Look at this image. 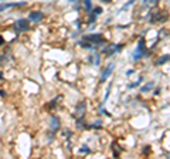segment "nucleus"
Returning <instances> with one entry per match:
<instances>
[{
	"label": "nucleus",
	"mask_w": 170,
	"mask_h": 159,
	"mask_svg": "<svg viewBox=\"0 0 170 159\" xmlns=\"http://www.w3.org/2000/svg\"><path fill=\"white\" fill-rule=\"evenodd\" d=\"M147 56V50H146V44H145V40L143 38H140L138 41V46H136V48H135L133 54H132V60L133 61H139L140 58H143V57Z\"/></svg>",
	"instance_id": "obj_1"
},
{
	"label": "nucleus",
	"mask_w": 170,
	"mask_h": 159,
	"mask_svg": "<svg viewBox=\"0 0 170 159\" xmlns=\"http://www.w3.org/2000/svg\"><path fill=\"white\" fill-rule=\"evenodd\" d=\"M28 28H30V23H28V20L26 19H18L16 23H14V30H16V33H23V31H27Z\"/></svg>",
	"instance_id": "obj_2"
},
{
	"label": "nucleus",
	"mask_w": 170,
	"mask_h": 159,
	"mask_svg": "<svg viewBox=\"0 0 170 159\" xmlns=\"http://www.w3.org/2000/svg\"><path fill=\"white\" fill-rule=\"evenodd\" d=\"M43 17H44V14L40 10H33V11L28 13V20L33 21V23H38L40 20H43Z\"/></svg>",
	"instance_id": "obj_3"
},
{
	"label": "nucleus",
	"mask_w": 170,
	"mask_h": 159,
	"mask_svg": "<svg viewBox=\"0 0 170 159\" xmlns=\"http://www.w3.org/2000/svg\"><path fill=\"white\" fill-rule=\"evenodd\" d=\"M114 70H115V64H114V63H111L109 66H108L105 70L102 71V74H101V83H105L106 80H108V77L112 74V71H114Z\"/></svg>",
	"instance_id": "obj_4"
},
{
	"label": "nucleus",
	"mask_w": 170,
	"mask_h": 159,
	"mask_svg": "<svg viewBox=\"0 0 170 159\" xmlns=\"http://www.w3.org/2000/svg\"><path fill=\"white\" fill-rule=\"evenodd\" d=\"M85 109H87V102H85V101H79V102L77 104V108H75L74 115H75V117H84Z\"/></svg>",
	"instance_id": "obj_5"
},
{
	"label": "nucleus",
	"mask_w": 170,
	"mask_h": 159,
	"mask_svg": "<svg viewBox=\"0 0 170 159\" xmlns=\"http://www.w3.org/2000/svg\"><path fill=\"white\" fill-rule=\"evenodd\" d=\"M18 6H26V2H20V3H2L0 5V11H5L6 9H11V7H18Z\"/></svg>",
	"instance_id": "obj_6"
},
{
	"label": "nucleus",
	"mask_w": 170,
	"mask_h": 159,
	"mask_svg": "<svg viewBox=\"0 0 170 159\" xmlns=\"http://www.w3.org/2000/svg\"><path fill=\"white\" fill-rule=\"evenodd\" d=\"M50 128H51V131L54 132L57 131L58 128H60V119L55 117V115H51V121H50Z\"/></svg>",
	"instance_id": "obj_7"
},
{
	"label": "nucleus",
	"mask_w": 170,
	"mask_h": 159,
	"mask_svg": "<svg viewBox=\"0 0 170 159\" xmlns=\"http://www.w3.org/2000/svg\"><path fill=\"white\" fill-rule=\"evenodd\" d=\"M88 61H91L94 66L98 67L99 64H101V57H99V53H95V54L89 56V57H88Z\"/></svg>",
	"instance_id": "obj_8"
},
{
	"label": "nucleus",
	"mask_w": 170,
	"mask_h": 159,
	"mask_svg": "<svg viewBox=\"0 0 170 159\" xmlns=\"http://www.w3.org/2000/svg\"><path fill=\"white\" fill-rule=\"evenodd\" d=\"M157 21H165V13H156L155 16H152V19H150V23H157Z\"/></svg>",
	"instance_id": "obj_9"
},
{
	"label": "nucleus",
	"mask_w": 170,
	"mask_h": 159,
	"mask_svg": "<svg viewBox=\"0 0 170 159\" xmlns=\"http://www.w3.org/2000/svg\"><path fill=\"white\" fill-rule=\"evenodd\" d=\"M170 61V54H166V56H162L159 60L156 61L157 66H162V64H166V63H169Z\"/></svg>",
	"instance_id": "obj_10"
},
{
	"label": "nucleus",
	"mask_w": 170,
	"mask_h": 159,
	"mask_svg": "<svg viewBox=\"0 0 170 159\" xmlns=\"http://www.w3.org/2000/svg\"><path fill=\"white\" fill-rule=\"evenodd\" d=\"M153 85H155V83H153V81H149L146 85L140 87V89H139V91H140V92H147V91H149L150 88H153Z\"/></svg>",
	"instance_id": "obj_11"
},
{
	"label": "nucleus",
	"mask_w": 170,
	"mask_h": 159,
	"mask_svg": "<svg viewBox=\"0 0 170 159\" xmlns=\"http://www.w3.org/2000/svg\"><path fill=\"white\" fill-rule=\"evenodd\" d=\"M84 7L87 10L88 13H91V9H92V0H84Z\"/></svg>",
	"instance_id": "obj_12"
},
{
	"label": "nucleus",
	"mask_w": 170,
	"mask_h": 159,
	"mask_svg": "<svg viewBox=\"0 0 170 159\" xmlns=\"http://www.w3.org/2000/svg\"><path fill=\"white\" fill-rule=\"evenodd\" d=\"M142 77H140V78L138 80V81H136V83H133V84H129L128 85V89H132V88H136V87H139V85H140V83H142Z\"/></svg>",
	"instance_id": "obj_13"
},
{
	"label": "nucleus",
	"mask_w": 170,
	"mask_h": 159,
	"mask_svg": "<svg viewBox=\"0 0 170 159\" xmlns=\"http://www.w3.org/2000/svg\"><path fill=\"white\" fill-rule=\"evenodd\" d=\"M133 3H135V0H129V2H126V3H125V5H123V7H122V9H120L119 11H123V10H126V9H128V7H129V6H132V5H133Z\"/></svg>",
	"instance_id": "obj_14"
},
{
	"label": "nucleus",
	"mask_w": 170,
	"mask_h": 159,
	"mask_svg": "<svg viewBox=\"0 0 170 159\" xmlns=\"http://www.w3.org/2000/svg\"><path fill=\"white\" fill-rule=\"evenodd\" d=\"M111 87H112V84H109L108 85V91H106V94H105V97H104V101H102V105L106 102V99H108V97H109V94H111Z\"/></svg>",
	"instance_id": "obj_15"
},
{
	"label": "nucleus",
	"mask_w": 170,
	"mask_h": 159,
	"mask_svg": "<svg viewBox=\"0 0 170 159\" xmlns=\"http://www.w3.org/2000/svg\"><path fill=\"white\" fill-rule=\"evenodd\" d=\"M95 20H97V14L95 13H91L89 14V23H95Z\"/></svg>",
	"instance_id": "obj_16"
},
{
	"label": "nucleus",
	"mask_w": 170,
	"mask_h": 159,
	"mask_svg": "<svg viewBox=\"0 0 170 159\" xmlns=\"http://www.w3.org/2000/svg\"><path fill=\"white\" fill-rule=\"evenodd\" d=\"M79 152H81V154H84V152H85V154H89V152H91V151H89V148H88L87 145H84L82 148H81V149H79Z\"/></svg>",
	"instance_id": "obj_17"
},
{
	"label": "nucleus",
	"mask_w": 170,
	"mask_h": 159,
	"mask_svg": "<svg viewBox=\"0 0 170 159\" xmlns=\"http://www.w3.org/2000/svg\"><path fill=\"white\" fill-rule=\"evenodd\" d=\"M101 124H102L101 121H97V122H94L92 125H88V126H89V128H101Z\"/></svg>",
	"instance_id": "obj_18"
},
{
	"label": "nucleus",
	"mask_w": 170,
	"mask_h": 159,
	"mask_svg": "<svg viewBox=\"0 0 170 159\" xmlns=\"http://www.w3.org/2000/svg\"><path fill=\"white\" fill-rule=\"evenodd\" d=\"M92 13H95V14H97V16H99V14L102 13V7H99V6H98V7H95Z\"/></svg>",
	"instance_id": "obj_19"
},
{
	"label": "nucleus",
	"mask_w": 170,
	"mask_h": 159,
	"mask_svg": "<svg viewBox=\"0 0 170 159\" xmlns=\"http://www.w3.org/2000/svg\"><path fill=\"white\" fill-rule=\"evenodd\" d=\"M153 2H157V0H142L143 5H147V3H153Z\"/></svg>",
	"instance_id": "obj_20"
},
{
	"label": "nucleus",
	"mask_w": 170,
	"mask_h": 159,
	"mask_svg": "<svg viewBox=\"0 0 170 159\" xmlns=\"http://www.w3.org/2000/svg\"><path fill=\"white\" fill-rule=\"evenodd\" d=\"M133 73H135V70H128V71H126V75L129 77V75H132Z\"/></svg>",
	"instance_id": "obj_21"
},
{
	"label": "nucleus",
	"mask_w": 170,
	"mask_h": 159,
	"mask_svg": "<svg viewBox=\"0 0 170 159\" xmlns=\"http://www.w3.org/2000/svg\"><path fill=\"white\" fill-rule=\"evenodd\" d=\"M3 43H5V38H3V37H2V36H0V46H2Z\"/></svg>",
	"instance_id": "obj_22"
},
{
	"label": "nucleus",
	"mask_w": 170,
	"mask_h": 159,
	"mask_svg": "<svg viewBox=\"0 0 170 159\" xmlns=\"http://www.w3.org/2000/svg\"><path fill=\"white\" fill-rule=\"evenodd\" d=\"M69 2H71V3H77L78 0H69Z\"/></svg>",
	"instance_id": "obj_23"
},
{
	"label": "nucleus",
	"mask_w": 170,
	"mask_h": 159,
	"mask_svg": "<svg viewBox=\"0 0 170 159\" xmlns=\"http://www.w3.org/2000/svg\"><path fill=\"white\" fill-rule=\"evenodd\" d=\"M0 2H5V0H0Z\"/></svg>",
	"instance_id": "obj_24"
}]
</instances>
